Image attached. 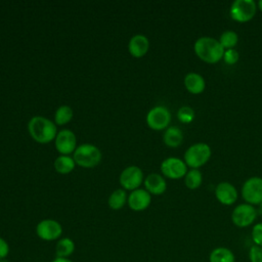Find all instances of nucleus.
Instances as JSON below:
<instances>
[{"mask_svg": "<svg viewBox=\"0 0 262 262\" xmlns=\"http://www.w3.org/2000/svg\"><path fill=\"white\" fill-rule=\"evenodd\" d=\"M195 55L205 62L216 63L222 59L224 48L220 42L209 36H203L195 40L193 44Z\"/></svg>", "mask_w": 262, "mask_h": 262, "instance_id": "obj_1", "label": "nucleus"}, {"mask_svg": "<svg viewBox=\"0 0 262 262\" xmlns=\"http://www.w3.org/2000/svg\"><path fill=\"white\" fill-rule=\"evenodd\" d=\"M28 130L32 138L39 143H48L57 134L54 123L41 116H35L29 121Z\"/></svg>", "mask_w": 262, "mask_h": 262, "instance_id": "obj_2", "label": "nucleus"}, {"mask_svg": "<svg viewBox=\"0 0 262 262\" xmlns=\"http://www.w3.org/2000/svg\"><path fill=\"white\" fill-rule=\"evenodd\" d=\"M212 149L205 142H196L190 145L184 152V162L191 169H199L211 158Z\"/></svg>", "mask_w": 262, "mask_h": 262, "instance_id": "obj_3", "label": "nucleus"}, {"mask_svg": "<svg viewBox=\"0 0 262 262\" xmlns=\"http://www.w3.org/2000/svg\"><path fill=\"white\" fill-rule=\"evenodd\" d=\"M74 161L81 167L92 168L101 161V151L98 147L90 143L79 145L74 151Z\"/></svg>", "mask_w": 262, "mask_h": 262, "instance_id": "obj_4", "label": "nucleus"}, {"mask_svg": "<svg viewBox=\"0 0 262 262\" xmlns=\"http://www.w3.org/2000/svg\"><path fill=\"white\" fill-rule=\"evenodd\" d=\"M257 3L254 0H234L229 8L232 19L238 23L251 20L256 14Z\"/></svg>", "mask_w": 262, "mask_h": 262, "instance_id": "obj_5", "label": "nucleus"}, {"mask_svg": "<svg viewBox=\"0 0 262 262\" xmlns=\"http://www.w3.org/2000/svg\"><path fill=\"white\" fill-rule=\"evenodd\" d=\"M258 215L257 209L250 204L244 203L237 205L231 213L232 223L239 228L248 227L254 223Z\"/></svg>", "mask_w": 262, "mask_h": 262, "instance_id": "obj_6", "label": "nucleus"}, {"mask_svg": "<svg viewBox=\"0 0 262 262\" xmlns=\"http://www.w3.org/2000/svg\"><path fill=\"white\" fill-rule=\"evenodd\" d=\"M242 196L247 204L253 206L262 204V178L259 176L248 178L242 186Z\"/></svg>", "mask_w": 262, "mask_h": 262, "instance_id": "obj_7", "label": "nucleus"}, {"mask_svg": "<svg viewBox=\"0 0 262 262\" xmlns=\"http://www.w3.org/2000/svg\"><path fill=\"white\" fill-rule=\"evenodd\" d=\"M170 111L163 105L154 106L146 115V123L152 130H163L168 127L171 122Z\"/></svg>", "mask_w": 262, "mask_h": 262, "instance_id": "obj_8", "label": "nucleus"}, {"mask_svg": "<svg viewBox=\"0 0 262 262\" xmlns=\"http://www.w3.org/2000/svg\"><path fill=\"white\" fill-rule=\"evenodd\" d=\"M161 172L170 179H179L187 173V165L179 158L170 157L162 162Z\"/></svg>", "mask_w": 262, "mask_h": 262, "instance_id": "obj_9", "label": "nucleus"}, {"mask_svg": "<svg viewBox=\"0 0 262 262\" xmlns=\"http://www.w3.org/2000/svg\"><path fill=\"white\" fill-rule=\"evenodd\" d=\"M36 233L41 239L51 242L60 237L62 233V227L56 220L44 219L37 224Z\"/></svg>", "mask_w": 262, "mask_h": 262, "instance_id": "obj_10", "label": "nucleus"}, {"mask_svg": "<svg viewBox=\"0 0 262 262\" xmlns=\"http://www.w3.org/2000/svg\"><path fill=\"white\" fill-rule=\"evenodd\" d=\"M143 181V172L137 166H129L120 174L121 185L128 190L137 189Z\"/></svg>", "mask_w": 262, "mask_h": 262, "instance_id": "obj_11", "label": "nucleus"}, {"mask_svg": "<svg viewBox=\"0 0 262 262\" xmlns=\"http://www.w3.org/2000/svg\"><path fill=\"white\" fill-rule=\"evenodd\" d=\"M55 147L62 155H69L77 148V139L73 131L63 129L56 134Z\"/></svg>", "mask_w": 262, "mask_h": 262, "instance_id": "obj_12", "label": "nucleus"}, {"mask_svg": "<svg viewBox=\"0 0 262 262\" xmlns=\"http://www.w3.org/2000/svg\"><path fill=\"white\" fill-rule=\"evenodd\" d=\"M215 196L222 205L230 206L237 201L238 193L234 185L227 181H222L215 187Z\"/></svg>", "mask_w": 262, "mask_h": 262, "instance_id": "obj_13", "label": "nucleus"}, {"mask_svg": "<svg viewBox=\"0 0 262 262\" xmlns=\"http://www.w3.org/2000/svg\"><path fill=\"white\" fill-rule=\"evenodd\" d=\"M127 201L129 207L133 211H143L150 205L151 196L146 189L137 188L135 190H132Z\"/></svg>", "mask_w": 262, "mask_h": 262, "instance_id": "obj_14", "label": "nucleus"}, {"mask_svg": "<svg viewBox=\"0 0 262 262\" xmlns=\"http://www.w3.org/2000/svg\"><path fill=\"white\" fill-rule=\"evenodd\" d=\"M149 48V41L148 39L141 34L134 35L128 44L129 52L134 57H141L143 56Z\"/></svg>", "mask_w": 262, "mask_h": 262, "instance_id": "obj_15", "label": "nucleus"}, {"mask_svg": "<svg viewBox=\"0 0 262 262\" xmlns=\"http://www.w3.org/2000/svg\"><path fill=\"white\" fill-rule=\"evenodd\" d=\"M184 86L188 92L192 94H200L206 88V81L201 74L190 72L184 77Z\"/></svg>", "mask_w": 262, "mask_h": 262, "instance_id": "obj_16", "label": "nucleus"}, {"mask_svg": "<svg viewBox=\"0 0 262 262\" xmlns=\"http://www.w3.org/2000/svg\"><path fill=\"white\" fill-rule=\"evenodd\" d=\"M144 186L149 193L162 194L167 188V183L162 175L151 173L144 179Z\"/></svg>", "mask_w": 262, "mask_h": 262, "instance_id": "obj_17", "label": "nucleus"}, {"mask_svg": "<svg viewBox=\"0 0 262 262\" xmlns=\"http://www.w3.org/2000/svg\"><path fill=\"white\" fill-rule=\"evenodd\" d=\"M163 140L168 147H172V148L178 147L183 141L182 130L177 126L168 127L164 132Z\"/></svg>", "mask_w": 262, "mask_h": 262, "instance_id": "obj_18", "label": "nucleus"}, {"mask_svg": "<svg viewBox=\"0 0 262 262\" xmlns=\"http://www.w3.org/2000/svg\"><path fill=\"white\" fill-rule=\"evenodd\" d=\"M209 262H235V256L230 249L217 247L210 252Z\"/></svg>", "mask_w": 262, "mask_h": 262, "instance_id": "obj_19", "label": "nucleus"}, {"mask_svg": "<svg viewBox=\"0 0 262 262\" xmlns=\"http://www.w3.org/2000/svg\"><path fill=\"white\" fill-rule=\"evenodd\" d=\"M75 251V243L70 237L59 238L55 246V255L58 258H69Z\"/></svg>", "mask_w": 262, "mask_h": 262, "instance_id": "obj_20", "label": "nucleus"}, {"mask_svg": "<svg viewBox=\"0 0 262 262\" xmlns=\"http://www.w3.org/2000/svg\"><path fill=\"white\" fill-rule=\"evenodd\" d=\"M75 161L69 156H59L54 161V168L60 174H69L75 168Z\"/></svg>", "mask_w": 262, "mask_h": 262, "instance_id": "obj_21", "label": "nucleus"}, {"mask_svg": "<svg viewBox=\"0 0 262 262\" xmlns=\"http://www.w3.org/2000/svg\"><path fill=\"white\" fill-rule=\"evenodd\" d=\"M203 182V174L199 169H190L184 176V183L189 189H196Z\"/></svg>", "mask_w": 262, "mask_h": 262, "instance_id": "obj_22", "label": "nucleus"}, {"mask_svg": "<svg viewBox=\"0 0 262 262\" xmlns=\"http://www.w3.org/2000/svg\"><path fill=\"white\" fill-rule=\"evenodd\" d=\"M127 202V193L124 189H116L108 198V206L113 210H120Z\"/></svg>", "mask_w": 262, "mask_h": 262, "instance_id": "obj_23", "label": "nucleus"}, {"mask_svg": "<svg viewBox=\"0 0 262 262\" xmlns=\"http://www.w3.org/2000/svg\"><path fill=\"white\" fill-rule=\"evenodd\" d=\"M218 41L220 42V44L222 45L224 50L232 49L238 42V36L234 31L226 30L220 35Z\"/></svg>", "mask_w": 262, "mask_h": 262, "instance_id": "obj_24", "label": "nucleus"}, {"mask_svg": "<svg viewBox=\"0 0 262 262\" xmlns=\"http://www.w3.org/2000/svg\"><path fill=\"white\" fill-rule=\"evenodd\" d=\"M73 118V110L69 105L59 106L54 115V121L57 125H64Z\"/></svg>", "mask_w": 262, "mask_h": 262, "instance_id": "obj_25", "label": "nucleus"}, {"mask_svg": "<svg viewBox=\"0 0 262 262\" xmlns=\"http://www.w3.org/2000/svg\"><path fill=\"white\" fill-rule=\"evenodd\" d=\"M194 111L192 107L188 106V105H183L181 106L178 112H177V118L180 122L184 123V124H188L190 123L193 119H194Z\"/></svg>", "mask_w": 262, "mask_h": 262, "instance_id": "obj_26", "label": "nucleus"}, {"mask_svg": "<svg viewBox=\"0 0 262 262\" xmlns=\"http://www.w3.org/2000/svg\"><path fill=\"white\" fill-rule=\"evenodd\" d=\"M238 58H239V53H238L237 50H235L234 48L224 50L222 59L224 60V62H225L226 64H228V66L234 64V63L237 62Z\"/></svg>", "mask_w": 262, "mask_h": 262, "instance_id": "obj_27", "label": "nucleus"}, {"mask_svg": "<svg viewBox=\"0 0 262 262\" xmlns=\"http://www.w3.org/2000/svg\"><path fill=\"white\" fill-rule=\"evenodd\" d=\"M252 239L255 245L262 248V222L256 223L252 228Z\"/></svg>", "mask_w": 262, "mask_h": 262, "instance_id": "obj_28", "label": "nucleus"}, {"mask_svg": "<svg viewBox=\"0 0 262 262\" xmlns=\"http://www.w3.org/2000/svg\"><path fill=\"white\" fill-rule=\"evenodd\" d=\"M250 262H262V248L254 245L249 250Z\"/></svg>", "mask_w": 262, "mask_h": 262, "instance_id": "obj_29", "label": "nucleus"}, {"mask_svg": "<svg viewBox=\"0 0 262 262\" xmlns=\"http://www.w3.org/2000/svg\"><path fill=\"white\" fill-rule=\"evenodd\" d=\"M8 254H9V246L4 238L0 237V259L7 258Z\"/></svg>", "mask_w": 262, "mask_h": 262, "instance_id": "obj_30", "label": "nucleus"}, {"mask_svg": "<svg viewBox=\"0 0 262 262\" xmlns=\"http://www.w3.org/2000/svg\"><path fill=\"white\" fill-rule=\"evenodd\" d=\"M51 262H73V261L71 259H69V258H58V257H56Z\"/></svg>", "mask_w": 262, "mask_h": 262, "instance_id": "obj_31", "label": "nucleus"}, {"mask_svg": "<svg viewBox=\"0 0 262 262\" xmlns=\"http://www.w3.org/2000/svg\"><path fill=\"white\" fill-rule=\"evenodd\" d=\"M257 8H259L262 11V0H259L257 3Z\"/></svg>", "mask_w": 262, "mask_h": 262, "instance_id": "obj_32", "label": "nucleus"}, {"mask_svg": "<svg viewBox=\"0 0 262 262\" xmlns=\"http://www.w3.org/2000/svg\"><path fill=\"white\" fill-rule=\"evenodd\" d=\"M0 262H9V261L7 260V258H4V259H0Z\"/></svg>", "mask_w": 262, "mask_h": 262, "instance_id": "obj_33", "label": "nucleus"}, {"mask_svg": "<svg viewBox=\"0 0 262 262\" xmlns=\"http://www.w3.org/2000/svg\"><path fill=\"white\" fill-rule=\"evenodd\" d=\"M260 206H261V212H262V204H260Z\"/></svg>", "mask_w": 262, "mask_h": 262, "instance_id": "obj_34", "label": "nucleus"}]
</instances>
